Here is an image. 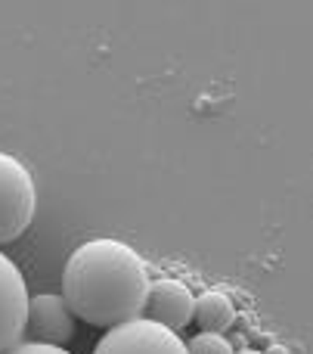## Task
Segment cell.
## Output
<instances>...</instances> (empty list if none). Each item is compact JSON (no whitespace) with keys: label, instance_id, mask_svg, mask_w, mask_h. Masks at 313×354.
I'll list each match as a JSON object with an SVG mask.
<instances>
[{"label":"cell","instance_id":"obj_1","mask_svg":"<svg viewBox=\"0 0 313 354\" xmlns=\"http://www.w3.org/2000/svg\"><path fill=\"white\" fill-rule=\"evenodd\" d=\"M146 261L134 245L112 236L87 239L68 255L62 270V299L68 311L90 326L137 320L149 301Z\"/></svg>","mask_w":313,"mask_h":354},{"label":"cell","instance_id":"obj_2","mask_svg":"<svg viewBox=\"0 0 313 354\" xmlns=\"http://www.w3.org/2000/svg\"><path fill=\"white\" fill-rule=\"evenodd\" d=\"M37 212V187L31 171L10 153H0V245L19 239Z\"/></svg>","mask_w":313,"mask_h":354},{"label":"cell","instance_id":"obj_3","mask_svg":"<svg viewBox=\"0 0 313 354\" xmlns=\"http://www.w3.org/2000/svg\"><path fill=\"white\" fill-rule=\"evenodd\" d=\"M93 354H190L186 342L149 317L118 324L97 342Z\"/></svg>","mask_w":313,"mask_h":354},{"label":"cell","instance_id":"obj_4","mask_svg":"<svg viewBox=\"0 0 313 354\" xmlns=\"http://www.w3.org/2000/svg\"><path fill=\"white\" fill-rule=\"evenodd\" d=\"M28 286L10 258L0 252V354L16 348L28 330Z\"/></svg>","mask_w":313,"mask_h":354},{"label":"cell","instance_id":"obj_5","mask_svg":"<svg viewBox=\"0 0 313 354\" xmlns=\"http://www.w3.org/2000/svg\"><path fill=\"white\" fill-rule=\"evenodd\" d=\"M28 330L34 342L65 348L74 336V314L68 311L62 295L41 292L28 301Z\"/></svg>","mask_w":313,"mask_h":354},{"label":"cell","instance_id":"obj_6","mask_svg":"<svg viewBox=\"0 0 313 354\" xmlns=\"http://www.w3.org/2000/svg\"><path fill=\"white\" fill-rule=\"evenodd\" d=\"M149 320L168 326L171 333H180L183 326L192 324V314H196V295L190 292V286L180 280H155L149 289V301H146Z\"/></svg>","mask_w":313,"mask_h":354},{"label":"cell","instance_id":"obj_7","mask_svg":"<svg viewBox=\"0 0 313 354\" xmlns=\"http://www.w3.org/2000/svg\"><path fill=\"white\" fill-rule=\"evenodd\" d=\"M202 333H227L236 320V305L223 292H202L196 299V314H192Z\"/></svg>","mask_w":313,"mask_h":354},{"label":"cell","instance_id":"obj_8","mask_svg":"<svg viewBox=\"0 0 313 354\" xmlns=\"http://www.w3.org/2000/svg\"><path fill=\"white\" fill-rule=\"evenodd\" d=\"M190 354H236L233 342L227 336H217V333H199L190 345H186Z\"/></svg>","mask_w":313,"mask_h":354},{"label":"cell","instance_id":"obj_9","mask_svg":"<svg viewBox=\"0 0 313 354\" xmlns=\"http://www.w3.org/2000/svg\"><path fill=\"white\" fill-rule=\"evenodd\" d=\"M6 354H72V351L56 348V345H41V342H19L16 348H10Z\"/></svg>","mask_w":313,"mask_h":354},{"label":"cell","instance_id":"obj_10","mask_svg":"<svg viewBox=\"0 0 313 354\" xmlns=\"http://www.w3.org/2000/svg\"><path fill=\"white\" fill-rule=\"evenodd\" d=\"M264 354H289V348H283V345H273V348L264 351Z\"/></svg>","mask_w":313,"mask_h":354},{"label":"cell","instance_id":"obj_11","mask_svg":"<svg viewBox=\"0 0 313 354\" xmlns=\"http://www.w3.org/2000/svg\"><path fill=\"white\" fill-rule=\"evenodd\" d=\"M236 354H264V351H254V348H242V351H236Z\"/></svg>","mask_w":313,"mask_h":354}]
</instances>
